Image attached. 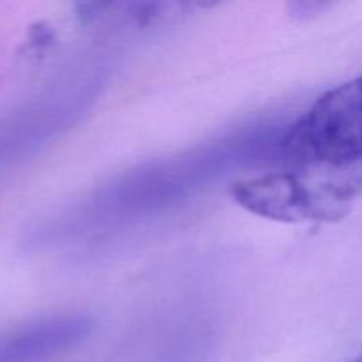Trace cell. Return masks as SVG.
Here are the masks:
<instances>
[{"label": "cell", "instance_id": "cell-1", "mask_svg": "<svg viewBox=\"0 0 362 362\" xmlns=\"http://www.w3.org/2000/svg\"><path fill=\"white\" fill-rule=\"evenodd\" d=\"M285 129L286 126L274 124H251L191 151L127 170L39 226L30 243H73L170 211L237 168L269 158L279 159Z\"/></svg>", "mask_w": 362, "mask_h": 362}, {"label": "cell", "instance_id": "cell-2", "mask_svg": "<svg viewBox=\"0 0 362 362\" xmlns=\"http://www.w3.org/2000/svg\"><path fill=\"white\" fill-rule=\"evenodd\" d=\"M362 159V74L331 88L286 126L279 161L288 166H341Z\"/></svg>", "mask_w": 362, "mask_h": 362}, {"label": "cell", "instance_id": "cell-3", "mask_svg": "<svg viewBox=\"0 0 362 362\" xmlns=\"http://www.w3.org/2000/svg\"><path fill=\"white\" fill-rule=\"evenodd\" d=\"M361 193L354 179L310 182L296 173H269L233 184L232 197L240 207L281 223L336 221L346 214Z\"/></svg>", "mask_w": 362, "mask_h": 362}, {"label": "cell", "instance_id": "cell-4", "mask_svg": "<svg viewBox=\"0 0 362 362\" xmlns=\"http://www.w3.org/2000/svg\"><path fill=\"white\" fill-rule=\"evenodd\" d=\"M76 113V99L64 92L45 95L0 122V168L16 165L46 144Z\"/></svg>", "mask_w": 362, "mask_h": 362}, {"label": "cell", "instance_id": "cell-5", "mask_svg": "<svg viewBox=\"0 0 362 362\" xmlns=\"http://www.w3.org/2000/svg\"><path fill=\"white\" fill-rule=\"evenodd\" d=\"M85 315H59L21 325L0 336V362H49L90 334Z\"/></svg>", "mask_w": 362, "mask_h": 362}, {"label": "cell", "instance_id": "cell-6", "mask_svg": "<svg viewBox=\"0 0 362 362\" xmlns=\"http://www.w3.org/2000/svg\"><path fill=\"white\" fill-rule=\"evenodd\" d=\"M350 362H362V352L359 354V356L356 357V359H354V361H350Z\"/></svg>", "mask_w": 362, "mask_h": 362}]
</instances>
